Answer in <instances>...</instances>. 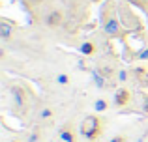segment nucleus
<instances>
[{
  "label": "nucleus",
  "mask_w": 148,
  "mask_h": 142,
  "mask_svg": "<svg viewBox=\"0 0 148 142\" xmlns=\"http://www.w3.org/2000/svg\"><path fill=\"white\" fill-rule=\"evenodd\" d=\"M118 30H120V26H118V22H116L114 19H111V21H109L107 24H105V32L111 34V36H114V34L118 32Z\"/></svg>",
  "instance_id": "1"
},
{
  "label": "nucleus",
  "mask_w": 148,
  "mask_h": 142,
  "mask_svg": "<svg viewBox=\"0 0 148 142\" xmlns=\"http://www.w3.org/2000/svg\"><path fill=\"white\" fill-rule=\"evenodd\" d=\"M0 34H2L4 39H8V37L11 36V26L8 24V22H2V24H0Z\"/></svg>",
  "instance_id": "2"
},
{
  "label": "nucleus",
  "mask_w": 148,
  "mask_h": 142,
  "mask_svg": "<svg viewBox=\"0 0 148 142\" xmlns=\"http://www.w3.org/2000/svg\"><path fill=\"white\" fill-rule=\"evenodd\" d=\"M83 52H84V54H88V52H92V45H83Z\"/></svg>",
  "instance_id": "3"
},
{
  "label": "nucleus",
  "mask_w": 148,
  "mask_h": 142,
  "mask_svg": "<svg viewBox=\"0 0 148 142\" xmlns=\"http://www.w3.org/2000/svg\"><path fill=\"white\" fill-rule=\"evenodd\" d=\"M96 109H98V110H103V109H105V103H103V101H98V105H96Z\"/></svg>",
  "instance_id": "4"
},
{
  "label": "nucleus",
  "mask_w": 148,
  "mask_h": 142,
  "mask_svg": "<svg viewBox=\"0 0 148 142\" xmlns=\"http://www.w3.org/2000/svg\"><path fill=\"white\" fill-rule=\"evenodd\" d=\"M112 142H120V139H114V140H112Z\"/></svg>",
  "instance_id": "5"
}]
</instances>
